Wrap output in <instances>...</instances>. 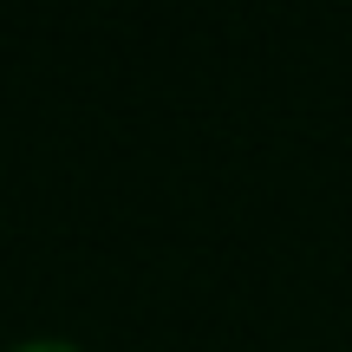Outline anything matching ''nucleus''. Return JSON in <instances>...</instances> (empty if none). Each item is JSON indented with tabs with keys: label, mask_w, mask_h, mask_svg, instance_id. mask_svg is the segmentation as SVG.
I'll return each instance as SVG.
<instances>
[{
	"label": "nucleus",
	"mask_w": 352,
	"mask_h": 352,
	"mask_svg": "<svg viewBox=\"0 0 352 352\" xmlns=\"http://www.w3.org/2000/svg\"><path fill=\"white\" fill-rule=\"evenodd\" d=\"M7 352H78L72 340H20V346H7Z\"/></svg>",
	"instance_id": "obj_1"
}]
</instances>
